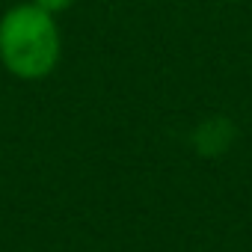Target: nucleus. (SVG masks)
I'll return each instance as SVG.
<instances>
[{"instance_id":"obj_1","label":"nucleus","mask_w":252,"mask_h":252,"mask_svg":"<svg viewBox=\"0 0 252 252\" xmlns=\"http://www.w3.org/2000/svg\"><path fill=\"white\" fill-rule=\"evenodd\" d=\"M60 30L54 15L36 3L12 6L0 18V63L21 80H42L60 63Z\"/></svg>"},{"instance_id":"obj_2","label":"nucleus","mask_w":252,"mask_h":252,"mask_svg":"<svg viewBox=\"0 0 252 252\" xmlns=\"http://www.w3.org/2000/svg\"><path fill=\"white\" fill-rule=\"evenodd\" d=\"M33 3L39 6V9H45V12H51V15H57V12H65L74 0H33Z\"/></svg>"}]
</instances>
